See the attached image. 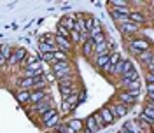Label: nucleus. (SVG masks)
Wrapping results in <instances>:
<instances>
[{
	"instance_id": "8",
	"label": "nucleus",
	"mask_w": 154,
	"mask_h": 133,
	"mask_svg": "<svg viewBox=\"0 0 154 133\" xmlns=\"http://www.w3.org/2000/svg\"><path fill=\"white\" fill-rule=\"evenodd\" d=\"M138 58L144 61L147 66H151V65H154V54L152 53H149V51H144V53H140L138 54Z\"/></svg>"
},
{
	"instance_id": "26",
	"label": "nucleus",
	"mask_w": 154,
	"mask_h": 133,
	"mask_svg": "<svg viewBox=\"0 0 154 133\" xmlns=\"http://www.w3.org/2000/svg\"><path fill=\"white\" fill-rule=\"evenodd\" d=\"M40 58L44 60V61H48V63H54V53H46V54H40Z\"/></svg>"
},
{
	"instance_id": "27",
	"label": "nucleus",
	"mask_w": 154,
	"mask_h": 133,
	"mask_svg": "<svg viewBox=\"0 0 154 133\" xmlns=\"http://www.w3.org/2000/svg\"><path fill=\"white\" fill-rule=\"evenodd\" d=\"M144 116H147V117L154 123V109H152V107H149V105H147V107L144 109Z\"/></svg>"
},
{
	"instance_id": "14",
	"label": "nucleus",
	"mask_w": 154,
	"mask_h": 133,
	"mask_svg": "<svg viewBox=\"0 0 154 133\" xmlns=\"http://www.w3.org/2000/svg\"><path fill=\"white\" fill-rule=\"evenodd\" d=\"M60 91H61V95H63L65 100L72 96V88H70L68 84H65V82H61V84H60Z\"/></svg>"
},
{
	"instance_id": "3",
	"label": "nucleus",
	"mask_w": 154,
	"mask_h": 133,
	"mask_svg": "<svg viewBox=\"0 0 154 133\" xmlns=\"http://www.w3.org/2000/svg\"><path fill=\"white\" fill-rule=\"evenodd\" d=\"M125 130H128L130 133H145L144 130L140 128L138 121H128V123L125 124Z\"/></svg>"
},
{
	"instance_id": "32",
	"label": "nucleus",
	"mask_w": 154,
	"mask_h": 133,
	"mask_svg": "<svg viewBox=\"0 0 154 133\" xmlns=\"http://www.w3.org/2000/svg\"><path fill=\"white\" fill-rule=\"evenodd\" d=\"M110 4H112V7H125V5H128L125 0H110Z\"/></svg>"
},
{
	"instance_id": "1",
	"label": "nucleus",
	"mask_w": 154,
	"mask_h": 133,
	"mask_svg": "<svg viewBox=\"0 0 154 133\" xmlns=\"http://www.w3.org/2000/svg\"><path fill=\"white\" fill-rule=\"evenodd\" d=\"M131 49L140 54V53H144V51L149 49V42L144 40V39H135V40H131Z\"/></svg>"
},
{
	"instance_id": "9",
	"label": "nucleus",
	"mask_w": 154,
	"mask_h": 133,
	"mask_svg": "<svg viewBox=\"0 0 154 133\" xmlns=\"http://www.w3.org/2000/svg\"><path fill=\"white\" fill-rule=\"evenodd\" d=\"M60 26H63V28H67V30H72L75 28V19L74 18H70V16H67V18H63L61 19V23H60Z\"/></svg>"
},
{
	"instance_id": "4",
	"label": "nucleus",
	"mask_w": 154,
	"mask_h": 133,
	"mask_svg": "<svg viewBox=\"0 0 154 133\" xmlns=\"http://www.w3.org/2000/svg\"><path fill=\"white\" fill-rule=\"evenodd\" d=\"M56 46H58V49L60 51H68L70 49V40L68 39H65V37H60V35H56Z\"/></svg>"
},
{
	"instance_id": "38",
	"label": "nucleus",
	"mask_w": 154,
	"mask_h": 133,
	"mask_svg": "<svg viewBox=\"0 0 154 133\" xmlns=\"http://www.w3.org/2000/svg\"><path fill=\"white\" fill-rule=\"evenodd\" d=\"M121 133H130V131H128V130H125V128H123V130H121Z\"/></svg>"
},
{
	"instance_id": "12",
	"label": "nucleus",
	"mask_w": 154,
	"mask_h": 133,
	"mask_svg": "<svg viewBox=\"0 0 154 133\" xmlns=\"http://www.w3.org/2000/svg\"><path fill=\"white\" fill-rule=\"evenodd\" d=\"M95 40H93V39H88L86 42H84V44H82V51H84V54H86V56H89V54H91V51H93V49H95Z\"/></svg>"
},
{
	"instance_id": "11",
	"label": "nucleus",
	"mask_w": 154,
	"mask_h": 133,
	"mask_svg": "<svg viewBox=\"0 0 154 133\" xmlns=\"http://www.w3.org/2000/svg\"><path fill=\"white\" fill-rule=\"evenodd\" d=\"M53 68H54L56 74H61V72H68L70 70V65H68V61H60V63H54Z\"/></svg>"
},
{
	"instance_id": "5",
	"label": "nucleus",
	"mask_w": 154,
	"mask_h": 133,
	"mask_svg": "<svg viewBox=\"0 0 154 133\" xmlns=\"http://www.w3.org/2000/svg\"><path fill=\"white\" fill-rule=\"evenodd\" d=\"M100 116H102V119H103V123H112L114 121V110L112 109H102V112H100Z\"/></svg>"
},
{
	"instance_id": "16",
	"label": "nucleus",
	"mask_w": 154,
	"mask_h": 133,
	"mask_svg": "<svg viewBox=\"0 0 154 133\" xmlns=\"http://www.w3.org/2000/svg\"><path fill=\"white\" fill-rule=\"evenodd\" d=\"M112 110H114V114H116V116H125L126 112H128L126 105H123V104H117V105H114V107H112Z\"/></svg>"
},
{
	"instance_id": "13",
	"label": "nucleus",
	"mask_w": 154,
	"mask_h": 133,
	"mask_svg": "<svg viewBox=\"0 0 154 133\" xmlns=\"http://www.w3.org/2000/svg\"><path fill=\"white\" fill-rule=\"evenodd\" d=\"M30 96H32V93H28L26 89H19L18 95H16V98H18L21 104H25V102H30Z\"/></svg>"
},
{
	"instance_id": "6",
	"label": "nucleus",
	"mask_w": 154,
	"mask_h": 133,
	"mask_svg": "<svg viewBox=\"0 0 154 133\" xmlns=\"http://www.w3.org/2000/svg\"><path fill=\"white\" fill-rule=\"evenodd\" d=\"M109 44L107 42H102V44H96L95 46V54H96V58L98 56H103V54H109Z\"/></svg>"
},
{
	"instance_id": "23",
	"label": "nucleus",
	"mask_w": 154,
	"mask_h": 133,
	"mask_svg": "<svg viewBox=\"0 0 154 133\" xmlns=\"http://www.w3.org/2000/svg\"><path fill=\"white\" fill-rule=\"evenodd\" d=\"M88 130H89V131H95V130H98V123H96L95 116H91V117L88 119Z\"/></svg>"
},
{
	"instance_id": "2",
	"label": "nucleus",
	"mask_w": 154,
	"mask_h": 133,
	"mask_svg": "<svg viewBox=\"0 0 154 133\" xmlns=\"http://www.w3.org/2000/svg\"><path fill=\"white\" fill-rule=\"evenodd\" d=\"M23 60H25V49L19 48V49H16V51H14V53L9 56V63H11V65H14V63L23 61Z\"/></svg>"
},
{
	"instance_id": "25",
	"label": "nucleus",
	"mask_w": 154,
	"mask_h": 133,
	"mask_svg": "<svg viewBox=\"0 0 154 133\" xmlns=\"http://www.w3.org/2000/svg\"><path fill=\"white\" fill-rule=\"evenodd\" d=\"M54 116H56V110H53V109H49L48 112H44V114H42V119H44V123H48L49 119H53Z\"/></svg>"
},
{
	"instance_id": "33",
	"label": "nucleus",
	"mask_w": 154,
	"mask_h": 133,
	"mask_svg": "<svg viewBox=\"0 0 154 133\" xmlns=\"http://www.w3.org/2000/svg\"><path fill=\"white\" fill-rule=\"evenodd\" d=\"M95 40V44H102V42H105V37H103V33H98L96 37H93Z\"/></svg>"
},
{
	"instance_id": "28",
	"label": "nucleus",
	"mask_w": 154,
	"mask_h": 133,
	"mask_svg": "<svg viewBox=\"0 0 154 133\" xmlns=\"http://www.w3.org/2000/svg\"><path fill=\"white\" fill-rule=\"evenodd\" d=\"M121 60H123V58L119 56L117 53H114V54H110V65H112V66H116L117 63H119V61H121Z\"/></svg>"
},
{
	"instance_id": "20",
	"label": "nucleus",
	"mask_w": 154,
	"mask_h": 133,
	"mask_svg": "<svg viewBox=\"0 0 154 133\" xmlns=\"http://www.w3.org/2000/svg\"><path fill=\"white\" fill-rule=\"evenodd\" d=\"M68 126H70L74 131H81V130H82V121H79V119H72V121H68Z\"/></svg>"
},
{
	"instance_id": "39",
	"label": "nucleus",
	"mask_w": 154,
	"mask_h": 133,
	"mask_svg": "<svg viewBox=\"0 0 154 133\" xmlns=\"http://www.w3.org/2000/svg\"><path fill=\"white\" fill-rule=\"evenodd\" d=\"M54 133H61V131H54Z\"/></svg>"
},
{
	"instance_id": "37",
	"label": "nucleus",
	"mask_w": 154,
	"mask_h": 133,
	"mask_svg": "<svg viewBox=\"0 0 154 133\" xmlns=\"http://www.w3.org/2000/svg\"><path fill=\"white\" fill-rule=\"evenodd\" d=\"M149 107H152V109H154V102H152V100H151V104H149Z\"/></svg>"
},
{
	"instance_id": "17",
	"label": "nucleus",
	"mask_w": 154,
	"mask_h": 133,
	"mask_svg": "<svg viewBox=\"0 0 154 133\" xmlns=\"http://www.w3.org/2000/svg\"><path fill=\"white\" fill-rule=\"evenodd\" d=\"M125 70H126V60H121V61L114 66V74H121V76H125Z\"/></svg>"
},
{
	"instance_id": "34",
	"label": "nucleus",
	"mask_w": 154,
	"mask_h": 133,
	"mask_svg": "<svg viewBox=\"0 0 154 133\" xmlns=\"http://www.w3.org/2000/svg\"><path fill=\"white\" fill-rule=\"evenodd\" d=\"M58 123V114L54 116V117H53V119H49L48 123H46V126H49V128H51V126H54V124Z\"/></svg>"
},
{
	"instance_id": "31",
	"label": "nucleus",
	"mask_w": 154,
	"mask_h": 133,
	"mask_svg": "<svg viewBox=\"0 0 154 133\" xmlns=\"http://www.w3.org/2000/svg\"><path fill=\"white\" fill-rule=\"evenodd\" d=\"M96 25H98V23H96L95 19H86V28H88V32H91Z\"/></svg>"
},
{
	"instance_id": "30",
	"label": "nucleus",
	"mask_w": 154,
	"mask_h": 133,
	"mask_svg": "<svg viewBox=\"0 0 154 133\" xmlns=\"http://www.w3.org/2000/svg\"><path fill=\"white\" fill-rule=\"evenodd\" d=\"M68 33H70V30L63 28V26H58V35H60V37H65V39H68Z\"/></svg>"
},
{
	"instance_id": "35",
	"label": "nucleus",
	"mask_w": 154,
	"mask_h": 133,
	"mask_svg": "<svg viewBox=\"0 0 154 133\" xmlns=\"http://www.w3.org/2000/svg\"><path fill=\"white\" fill-rule=\"evenodd\" d=\"M7 54H9V49H7L5 46H4V48H2V63L5 61V58H7Z\"/></svg>"
},
{
	"instance_id": "24",
	"label": "nucleus",
	"mask_w": 154,
	"mask_h": 133,
	"mask_svg": "<svg viewBox=\"0 0 154 133\" xmlns=\"http://www.w3.org/2000/svg\"><path fill=\"white\" fill-rule=\"evenodd\" d=\"M60 61H67V56H65L63 51H56V53H54V63H60ZM54 63H53V65H54Z\"/></svg>"
},
{
	"instance_id": "22",
	"label": "nucleus",
	"mask_w": 154,
	"mask_h": 133,
	"mask_svg": "<svg viewBox=\"0 0 154 133\" xmlns=\"http://www.w3.org/2000/svg\"><path fill=\"white\" fill-rule=\"evenodd\" d=\"M130 21L135 23V25H137V23H142V21H144V16H142L140 12H131V14H130Z\"/></svg>"
},
{
	"instance_id": "18",
	"label": "nucleus",
	"mask_w": 154,
	"mask_h": 133,
	"mask_svg": "<svg viewBox=\"0 0 154 133\" xmlns=\"http://www.w3.org/2000/svg\"><path fill=\"white\" fill-rule=\"evenodd\" d=\"M123 79H125V81H138V72L133 68V70L126 72L125 76H123Z\"/></svg>"
},
{
	"instance_id": "29",
	"label": "nucleus",
	"mask_w": 154,
	"mask_h": 133,
	"mask_svg": "<svg viewBox=\"0 0 154 133\" xmlns=\"http://www.w3.org/2000/svg\"><path fill=\"white\" fill-rule=\"evenodd\" d=\"M70 35H72V39H74L75 42H82V33H79L77 30H72V32H70Z\"/></svg>"
},
{
	"instance_id": "21",
	"label": "nucleus",
	"mask_w": 154,
	"mask_h": 133,
	"mask_svg": "<svg viewBox=\"0 0 154 133\" xmlns=\"http://www.w3.org/2000/svg\"><path fill=\"white\" fill-rule=\"evenodd\" d=\"M109 61H110V54H103V56H98V58H96V65L102 66V68H103Z\"/></svg>"
},
{
	"instance_id": "7",
	"label": "nucleus",
	"mask_w": 154,
	"mask_h": 133,
	"mask_svg": "<svg viewBox=\"0 0 154 133\" xmlns=\"http://www.w3.org/2000/svg\"><path fill=\"white\" fill-rule=\"evenodd\" d=\"M119 100H121L123 105H131V104L137 102V96H133L131 93H121V95H119Z\"/></svg>"
},
{
	"instance_id": "19",
	"label": "nucleus",
	"mask_w": 154,
	"mask_h": 133,
	"mask_svg": "<svg viewBox=\"0 0 154 133\" xmlns=\"http://www.w3.org/2000/svg\"><path fill=\"white\" fill-rule=\"evenodd\" d=\"M30 102H35V104L44 102V93H42V91H35V93H32V96H30Z\"/></svg>"
},
{
	"instance_id": "15",
	"label": "nucleus",
	"mask_w": 154,
	"mask_h": 133,
	"mask_svg": "<svg viewBox=\"0 0 154 133\" xmlns=\"http://www.w3.org/2000/svg\"><path fill=\"white\" fill-rule=\"evenodd\" d=\"M121 30H123V32H126V33H133V32H137V25H135V23H131V21H126V23H123V25H121Z\"/></svg>"
},
{
	"instance_id": "36",
	"label": "nucleus",
	"mask_w": 154,
	"mask_h": 133,
	"mask_svg": "<svg viewBox=\"0 0 154 133\" xmlns=\"http://www.w3.org/2000/svg\"><path fill=\"white\" fill-rule=\"evenodd\" d=\"M147 68H149V74H152V76H154V65H151V66H147Z\"/></svg>"
},
{
	"instance_id": "10",
	"label": "nucleus",
	"mask_w": 154,
	"mask_h": 133,
	"mask_svg": "<svg viewBox=\"0 0 154 133\" xmlns=\"http://www.w3.org/2000/svg\"><path fill=\"white\" fill-rule=\"evenodd\" d=\"M123 86L128 88V91H140V81H125L123 79Z\"/></svg>"
}]
</instances>
